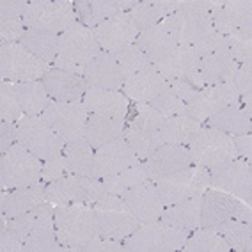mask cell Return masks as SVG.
<instances>
[{
  "label": "cell",
  "instance_id": "6da1fadb",
  "mask_svg": "<svg viewBox=\"0 0 252 252\" xmlns=\"http://www.w3.org/2000/svg\"><path fill=\"white\" fill-rule=\"evenodd\" d=\"M55 231L68 252H86L91 243L101 238L94 210L89 204L55 206Z\"/></svg>",
  "mask_w": 252,
  "mask_h": 252
},
{
  "label": "cell",
  "instance_id": "7a4b0ae2",
  "mask_svg": "<svg viewBox=\"0 0 252 252\" xmlns=\"http://www.w3.org/2000/svg\"><path fill=\"white\" fill-rule=\"evenodd\" d=\"M101 52L94 31L82 23H73L63 34H59V48L54 68L82 75L91 61Z\"/></svg>",
  "mask_w": 252,
  "mask_h": 252
},
{
  "label": "cell",
  "instance_id": "3957f363",
  "mask_svg": "<svg viewBox=\"0 0 252 252\" xmlns=\"http://www.w3.org/2000/svg\"><path fill=\"white\" fill-rule=\"evenodd\" d=\"M190 231L153 220L140 224L135 233L125 238V252H178L183 249Z\"/></svg>",
  "mask_w": 252,
  "mask_h": 252
},
{
  "label": "cell",
  "instance_id": "277c9868",
  "mask_svg": "<svg viewBox=\"0 0 252 252\" xmlns=\"http://www.w3.org/2000/svg\"><path fill=\"white\" fill-rule=\"evenodd\" d=\"M107 194L103 180L94 176L69 174L63 180L46 185V201L55 206H68V204L93 206Z\"/></svg>",
  "mask_w": 252,
  "mask_h": 252
},
{
  "label": "cell",
  "instance_id": "5b68a950",
  "mask_svg": "<svg viewBox=\"0 0 252 252\" xmlns=\"http://www.w3.org/2000/svg\"><path fill=\"white\" fill-rule=\"evenodd\" d=\"M187 148L192 157V165L206 167L208 171L225 162H231L234 158H240L234 148L233 137L210 126L204 128L201 126V130L192 137Z\"/></svg>",
  "mask_w": 252,
  "mask_h": 252
},
{
  "label": "cell",
  "instance_id": "8992f818",
  "mask_svg": "<svg viewBox=\"0 0 252 252\" xmlns=\"http://www.w3.org/2000/svg\"><path fill=\"white\" fill-rule=\"evenodd\" d=\"M93 210H94L96 220H98L101 238H112L121 242V240L128 238L131 233H135L139 225L142 224L130 212V208L126 206L121 195H103L98 203L93 204Z\"/></svg>",
  "mask_w": 252,
  "mask_h": 252
},
{
  "label": "cell",
  "instance_id": "52a82bcc",
  "mask_svg": "<svg viewBox=\"0 0 252 252\" xmlns=\"http://www.w3.org/2000/svg\"><path fill=\"white\" fill-rule=\"evenodd\" d=\"M23 22L27 29L63 34L73 23H77L75 2L69 0H32L23 11Z\"/></svg>",
  "mask_w": 252,
  "mask_h": 252
},
{
  "label": "cell",
  "instance_id": "ba28073f",
  "mask_svg": "<svg viewBox=\"0 0 252 252\" xmlns=\"http://www.w3.org/2000/svg\"><path fill=\"white\" fill-rule=\"evenodd\" d=\"M43 160L32 155L20 142L11 146L0 158V183L2 189H22L41 181Z\"/></svg>",
  "mask_w": 252,
  "mask_h": 252
},
{
  "label": "cell",
  "instance_id": "9c48e42d",
  "mask_svg": "<svg viewBox=\"0 0 252 252\" xmlns=\"http://www.w3.org/2000/svg\"><path fill=\"white\" fill-rule=\"evenodd\" d=\"M50 69V64L43 63L20 43L0 45V73L4 80L14 84L39 82Z\"/></svg>",
  "mask_w": 252,
  "mask_h": 252
},
{
  "label": "cell",
  "instance_id": "30bf717a",
  "mask_svg": "<svg viewBox=\"0 0 252 252\" xmlns=\"http://www.w3.org/2000/svg\"><path fill=\"white\" fill-rule=\"evenodd\" d=\"M155 187L163 206H171L190 197L203 195L210 189V171L206 167L190 165L183 171L157 181Z\"/></svg>",
  "mask_w": 252,
  "mask_h": 252
},
{
  "label": "cell",
  "instance_id": "8fae6325",
  "mask_svg": "<svg viewBox=\"0 0 252 252\" xmlns=\"http://www.w3.org/2000/svg\"><path fill=\"white\" fill-rule=\"evenodd\" d=\"M162 119L163 116H160L151 105L139 103L133 119L130 121V125H126L125 139L135 151L140 162H144L155 149L163 144L162 137H160Z\"/></svg>",
  "mask_w": 252,
  "mask_h": 252
},
{
  "label": "cell",
  "instance_id": "7c38bea8",
  "mask_svg": "<svg viewBox=\"0 0 252 252\" xmlns=\"http://www.w3.org/2000/svg\"><path fill=\"white\" fill-rule=\"evenodd\" d=\"M18 142L43 162L61 155L66 146L57 131L41 116H23L20 119Z\"/></svg>",
  "mask_w": 252,
  "mask_h": 252
},
{
  "label": "cell",
  "instance_id": "4fadbf2b",
  "mask_svg": "<svg viewBox=\"0 0 252 252\" xmlns=\"http://www.w3.org/2000/svg\"><path fill=\"white\" fill-rule=\"evenodd\" d=\"M243 220L252 222V210L240 199L208 189L201 197V225L199 227H217L225 220Z\"/></svg>",
  "mask_w": 252,
  "mask_h": 252
},
{
  "label": "cell",
  "instance_id": "5bb4252c",
  "mask_svg": "<svg viewBox=\"0 0 252 252\" xmlns=\"http://www.w3.org/2000/svg\"><path fill=\"white\" fill-rule=\"evenodd\" d=\"M210 189L220 190L251 206L252 167L249 160L234 158L210 171Z\"/></svg>",
  "mask_w": 252,
  "mask_h": 252
},
{
  "label": "cell",
  "instance_id": "9a60e30c",
  "mask_svg": "<svg viewBox=\"0 0 252 252\" xmlns=\"http://www.w3.org/2000/svg\"><path fill=\"white\" fill-rule=\"evenodd\" d=\"M41 117L59 133L64 142L84 137L89 112L82 101H52Z\"/></svg>",
  "mask_w": 252,
  "mask_h": 252
},
{
  "label": "cell",
  "instance_id": "2e32d148",
  "mask_svg": "<svg viewBox=\"0 0 252 252\" xmlns=\"http://www.w3.org/2000/svg\"><path fill=\"white\" fill-rule=\"evenodd\" d=\"M229 105H242L240 96L233 91L229 84H215V86H206L197 91L194 99H190L185 105V116L192 117L195 121L203 123L208 121L213 114L222 110Z\"/></svg>",
  "mask_w": 252,
  "mask_h": 252
},
{
  "label": "cell",
  "instance_id": "e0dca14e",
  "mask_svg": "<svg viewBox=\"0 0 252 252\" xmlns=\"http://www.w3.org/2000/svg\"><path fill=\"white\" fill-rule=\"evenodd\" d=\"M139 162L140 160L135 151L128 144L125 135H121L94 151V178L105 180L128 167L137 165Z\"/></svg>",
  "mask_w": 252,
  "mask_h": 252
},
{
  "label": "cell",
  "instance_id": "ac0fdd59",
  "mask_svg": "<svg viewBox=\"0 0 252 252\" xmlns=\"http://www.w3.org/2000/svg\"><path fill=\"white\" fill-rule=\"evenodd\" d=\"M93 31H94V36L101 50L112 55H116L125 46L135 43L139 37V29L128 13L116 14L114 18L99 23Z\"/></svg>",
  "mask_w": 252,
  "mask_h": 252
},
{
  "label": "cell",
  "instance_id": "d6986e66",
  "mask_svg": "<svg viewBox=\"0 0 252 252\" xmlns=\"http://www.w3.org/2000/svg\"><path fill=\"white\" fill-rule=\"evenodd\" d=\"M146 171H148L149 181L163 180L167 176H172L176 172L183 171L192 165V157L187 146L176 144H162L158 149H155L144 160Z\"/></svg>",
  "mask_w": 252,
  "mask_h": 252
},
{
  "label": "cell",
  "instance_id": "ffe728a7",
  "mask_svg": "<svg viewBox=\"0 0 252 252\" xmlns=\"http://www.w3.org/2000/svg\"><path fill=\"white\" fill-rule=\"evenodd\" d=\"M64 247L57 240L55 231V208L48 201L37 208V215L31 234L23 243V252H61Z\"/></svg>",
  "mask_w": 252,
  "mask_h": 252
},
{
  "label": "cell",
  "instance_id": "44dd1931",
  "mask_svg": "<svg viewBox=\"0 0 252 252\" xmlns=\"http://www.w3.org/2000/svg\"><path fill=\"white\" fill-rule=\"evenodd\" d=\"M212 23L222 36L252 34L251 0H224V4L212 13Z\"/></svg>",
  "mask_w": 252,
  "mask_h": 252
},
{
  "label": "cell",
  "instance_id": "7402d4cb",
  "mask_svg": "<svg viewBox=\"0 0 252 252\" xmlns=\"http://www.w3.org/2000/svg\"><path fill=\"white\" fill-rule=\"evenodd\" d=\"M162 23L180 46H192L208 29L213 27L212 13H190L181 9L162 20Z\"/></svg>",
  "mask_w": 252,
  "mask_h": 252
},
{
  "label": "cell",
  "instance_id": "603a6c76",
  "mask_svg": "<svg viewBox=\"0 0 252 252\" xmlns=\"http://www.w3.org/2000/svg\"><path fill=\"white\" fill-rule=\"evenodd\" d=\"M238 66V63L233 59L227 45L222 50L215 52V54H210L206 57H201L199 61V68L197 73L190 78V84L195 87V89H203L206 86H215V84H222V82L227 80L233 69Z\"/></svg>",
  "mask_w": 252,
  "mask_h": 252
},
{
  "label": "cell",
  "instance_id": "cb8c5ba5",
  "mask_svg": "<svg viewBox=\"0 0 252 252\" xmlns=\"http://www.w3.org/2000/svg\"><path fill=\"white\" fill-rule=\"evenodd\" d=\"M41 84L45 86L46 93L54 101H82L89 89L86 78L82 75H75L59 68L50 69L43 77Z\"/></svg>",
  "mask_w": 252,
  "mask_h": 252
},
{
  "label": "cell",
  "instance_id": "d4e9b609",
  "mask_svg": "<svg viewBox=\"0 0 252 252\" xmlns=\"http://www.w3.org/2000/svg\"><path fill=\"white\" fill-rule=\"evenodd\" d=\"M201 57L194 46H176L172 52L153 64L167 82L169 80H190L197 73Z\"/></svg>",
  "mask_w": 252,
  "mask_h": 252
},
{
  "label": "cell",
  "instance_id": "484cf974",
  "mask_svg": "<svg viewBox=\"0 0 252 252\" xmlns=\"http://www.w3.org/2000/svg\"><path fill=\"white\" fill-rule=\"evenodd\" d=\"M87 86L96 89L121 91L125 86V75H123L116 57L107 52H99L84 71Z\"/></svg>",
  "mask_w": 252,
  "mask_h": 252
},
{
  "label": "cell",
  "instance_id": "4316f807",
  "mask_svg": "<svg viewBox=\"0 0 252 252\" xmlns=\"http://www.w3.org/2000/svg\"><path fill=\"white\" fill-rule=\"evenodd\" d=\"M125 199L126 206L130 212L139 219L142 224L146 222L158 220L163 213V203L157 192L153 181H146L144 185H139L135 189L128 190L126 194L121 195Z\"/></svg>",
  "mask_w": 252,
  "mask_h": 252
},
{
  "label": "cell",
  "instance_id": "83f0119b",
  "mask_svg": "<svg viewBox=\"0 0 252 252\" xmlns=\"http://www.w3.org/2000/svg\"><path fill=\"white\" fill-rule=\"evenodd\" d=\"M137 2L131 0H77L75 13L78 23L89 29L98 27L99 23L114 18L119 13H128Z\"/></svg>",
  "mask_w": 252,
  "mask_h": 252
},
{
  "label": "cell",
  "instance_id": "f1b7e54d",
  "mask_svg": "<svg viewBox=\"0 0 252 252\" xmlns=\"http://www.w3.org/2000/svg\"><path fill=\"white\" fill-rule=\"evenodd\" d=\"M82 103L89 114L114 117V119H126L128 108H130V99L121 91L96 89V87L87 89Z\"/></svg>",
  "mask_w": 252,
  "mask_h": 252
},
{
  "label": "cell",
  "instance_id": "f546056e",
  "mask_svg": "<svg viewBox=\"0 0 252 252\" xmlns=\"http://www.w3.org/2000/svg\"><path fill=\"white\" fill-rule=\"evenodd\" d=\"M43 203H46V183L39 181V183H34L31 187L14 189L9 194H2L0 212L11 220L14 217L36 210Z\"/></svg>",
  "mask_w": 252,
  "mask_h": 252
},
{
  "label": "cell",
  "instance_id": "4dcf8cb0",
  "mask_svg": "<svg viewBox=\"0 0 252 252\" xmlns=\"http://www.w3.org/2000/svg\"><path fill=\"white\" fill-rule=\"evenodd\" d=\"M165 86L167 80L151 64L149 68L126 78L123 86V94L135 103H151Z\"/></svg>",
  "mask_w": 252,
  "mask_h": 252
},
{
  "label": "cell",
  "instance_id": "1f68e13d",
  "mask_svg": "<svg viewBox=\"0 0 252 252\" xmlns=\"http://www.w3.org/2000/svg\"><path fill=\"white\" fill-rule=\"evenodd\" d=\"M208 126L220 130L227 135H243L252 131V107L229 105L213 114L208 119Z\"/></svg>",
  "mask_w": 252,
  "mask_h": 252
},
{
  "label": "cell",
  "instance_id": "d6a6232c",
  "mask_svg": "<svg viewBox=\"0 0 252 252\" xmlns=\"http://www.w3.org/2000/svg\"><path fill=\"white\" fill-rule=\"evenodd\" d=\"M27 0H2L0 2V45L20 43L27 27L23 22V11Z\"/></svg>",
  "mask_w": 252,
  "mask_h": 252
},
{
  "label": "cell",
  "instance_id": "836d02e7",
  "mask_svg": "<svg viewBox=\"0 0 252 252\" xmlns=\"http://www.w3.org/2000/svg\"><path fill=\"white\" fill-rule=\"evenodd\" d=\"M178 9H180V0H142V2H137L128 11V14L140 32L153 27V25H158L162 20L174 14Z\"/></svg>",
  "mask_w": 252,
  "mask_h": 252
},
{
  "label": "cell",
  "instance_id": "e575fe53",
  "mask_svg": "<svg viewBox=\"0 0 252 252\" xmlns=\"http://www.w3.org/2000/svg\"><path fill=\"white\" fill-rule=\"evenodd\" d=\"M135 45L148 55L151 64H155L157 61L165 57L169 52H172L178 46V43H176L171 32L167 31L165 25L160 22L158 25H153V27L146 29V31H140Z\"/></svg>",
  "mask_w": 252,
  "mask_h": 252
},
{
  "label": "cell",
  "instance_id": "d590c367",
  "mask_svg": "<svg viewBox=\"0 0 252 252\" xmlns=\"http://www.w3.org/2000/svg\"><path fill=\"white\" fill-rule=\"evenodd\" d=\"M125 130L126 119H114V117L89 114L86 131H84V139L93 146V149H98L107 144V142H110V140L125 135Z\"/></svg>",
  "mask_w": 252,
  "mask_h": 252
},
{
  "label": "cell",
  "instance_id": "8d00e7d4",
  "mask_svg": "<svg viewBox=\"0 0 252 252\" xmlns=\"http://www.w3.org/2000/svg\"><path fill=\"white\" fill-rule=\"evenodd\" d=\"M201 197L203 195L190 197L187 201H181V203L165 206L160 220L192 233V231L197 229L199 225H201Z\"/></svg>",
  "mask_w": 252,
  "mask_h": 252
},
{
  "label": "cell",
  "instance_id": "74e56055",
  "mask_svg": "<svg viewBox=\"0 0 252 252\" xmlns=\"http://www.w3.org/2000/svg\"><path fill=\"white\" fill-rule=\"evenodd\" d=\"M201 130V123L189 116L163 117L160 123V137L163 144L189 146L192 137Z\"/></svg>",
  "mask_w": 252,
  "mask_h": 252
},
{
  "label": "cell",
  "instance_id": "f35d334b",
  "mask_svg": "<svg viewBox=\"0 0 252 252\" xmlns=\"http://www.w3.org/2000/svg\"><path fill=\"white\" fill-rule=\"evenodd\" d=\"M20 45L25 46L31 54L41 59L43 63L54 64L59 48V34L37 31V29H27L20 39Z\"/></svg>",
  "mask_w": 252,
  "mask_h": 252
},
{
  "label": "cell",
  "instance_id": "ab89813d",
  "mask_svg": "<svg viewBox=\"0 0 252 252\" xmlns=\"http://www.w3.org/2000/svg\"><path fill=\"white\" fill-rule=\"evenodd\" d=\"M63 153L68 160L71 174L94 176V149L84 137L66 142Z\"/></svg>",
  "mask_w": 252,
  "mask_h": 252
},
{
  "label": "cell",
  "instance_id": "60d3db41",
  "mask_svg": "<svg viewBox=\"0 0 252 252\" xmlns=\"http://www.w3.org/2000/svg\"><path fill=\"white\" fill-rule=\"evenodd\" d=\"M183 252H229L231 247L215 227H197L189 234Z\"/></svg>",
  "mask_w": 252,
  "mask_h": 252
},
{
  "label": "cell",
  "instance_id": "b9f144b4",
  "mask_svg": "<svg viewBox=\"0 0 252 252\" xmlns=\"http://www.w3.org/2000/svg\"><path fill=\"white\" fill-rule=\"evenodd\" d=\"M16 87H18L20 103H22L25 116H41L46 110V107L54 101L48 96L41 80L23 82V84H16Z\"/></svg>",
  "mask_w": 252,
  "mask_h": 252
},
{
  "label": "cell",
  "instance_id": "7bdbcfd3",
  "mask_svg": "<svg viewBox=\"0 0 252 252\" xmlns=\"http://www.w3.org/2000/svg\"><path fill=\"white\" fill-rule=\"evenodd\" d=\"M146 181H149L148 171H146L144 162H139L137 165H131L128 169H125V171L117 172V174L105 178L103 183L108 194L123 195L128 190L135 189L139 185H144Z\"/></svg>",
  "mask_w": 252,
  "mask_h": 252
},
{
  "label": "cell",
  "instance_id": "ee69618b",
  "mask_svg": "<svg viewBox=\"0 0 252 252\" xmlns=\"http://www.w3.org/2000/svg\"><path fill=\"white\" fill-rule=\"evenodd\" d=\"M224 236L231 251L236 252H251L252 249V222L243 220H225L215 227Z\"/></svg>",
  "mask_w": 252,
  "mask_h": 252
},
{
  "label": "cell",
  "instance_id": "f6af8a7d",
  "mask_svg": "<svg viewBox=\"0 0 252 252\" xmlns=\"http://www.w3.org/2000/svg\"><path fill=\"white\" fill-rule=\"evenodd\" d=\"M23 114L22 103H20L18 87L14 82L2 80L0 86V119L7 123H18Z\"/></svg>",
  "mask_w": 252,
  "mask_h": 252
},
{
  "label": "cell",
  "instance_id": "bcb514c9",
  "mask_svg": "<svg viewBox=\"0 0 252 252\" xmlns=\"http://www.w3.org/2000/svg\"><path fill=\"white\" fill-rule=\"evenodd\" d=\"M114 57H116V61H117V64H119V68H121L125 78L131 77V75H135V73L142 71V69L151 66L149 57L135 45V43H131V45L119 50Z\"/></svg>",
  "mask_w": 252,
  "mask_h": 252
},
{
  "label": "cell",
  "instance_id": "7dc6e473",
  "mask_svg": "<svg viewBox=\"0 0 252 252\" xmlns=\"http://www.w3.org/2000/svg\"><path fill=\"white\" fill-rule=\"evenodd\" d=\"M148 105H151L160 116L172 117V116H185V105L187 103H185L183 99L178 98V96L174 94V91L167 84L162 89V93Z\"/></svg>",
  "mask_w": 252,
  "mask_h": 252
},
{
  "label": "cell",
  "instance_id": "c3c4849f",
  "mask_svg": "<svg viewBox=\"0 0 252 252\" xmlns=\"http://www.w3.org/2000/svg\"><path fill=\"white\" fill-rule=\"evenodd\" d=\"M225 45L238 64L252 61V34H233L225 36Z\"/></svg>",
  "mask_w": 252,
  "mask_h": 252
},
{
  "label": "cell",
  "instance_id": "681fc988",
  "mask_svg": "<svg viewBox=\"0 0 252 252\" xmlns=\"http://www.w3.org/2000/svg\"><path fill=\"white\" fill-rule=\"evenodd\" d=\"M225 84H229L240 98L243 94H247V93H252V61L251 63L238 64L233 69V73L227 77Z\"/></svg>",
  "mask_w": 252,
  "mask_h": 252
},
{
  "label": "cell",
  "instance_id": "f907efd6",
  "mask_svg": "<svg viewBox=\"0 0 252 252\" xmlns=\"http://www.w3.org/2000/svg\"><path fill=\"white\" fill-rule=\"evenodd\" d=\"M71 174L68 165V160L64 157V153L57 155V157H52L48 160L43 162V171H41V181L43 183H54L57 180H63L66 176Z\"/></svg>",
  "mask_w": 252,
  "mask_h": 252
},
{
  "label": "cell",
  "instance_id": "816d5d0a",
  "mask_svg": "<svg viewBox=\"0 0 252 252\" xmlns=\"http://www.w3.org/2000/svg\"><path fill=\"white\" fill-rule=\"evenodd\" d=\"M192 46H194V50L197 52L199 57H206V55L215 54V52L224 48L225 36H222L220 32H217L215 29L212 27V29H208Z\"/></svg>",
  "mask_w": 252,
  "mask_h": 252
},
{
  "label": "cell",
  "instance_id": "f5cc1de1",
  "mask_svg": "<svg viewBox=\"0 0 252 252\" xmlns=\"http://www.w3.org/2000/svg\"><path fill=\"white\" fill-rule=\"evenodd\" d=\"M37 208L29 213H23V215H20V217H14V219H11V220L7 222V229H9L20 242L25 243L27 236L31 234V229H32V225H34V220H36V215H37Z\"/></svg>",
  "mask_w": 252,
  "mask_h": 252
},
{
  "label": "cell",
  "instance_id": "db71d44e",
  "mask_svg": "<svg viewBox=\"0 0 252 252\" xmlns=\"http://www.w3.org/2000/svg\"><path fill=\"white\" fill-rule=\"evenodd\" d=\"M16 142H18V123L2 121L0 125V153L4 155Z\"/></svg>",
  "mask_w": 252,
  "mask_h": 252
},
{
  "label": "cell",
  "instance_id": "11a10c76",
  "mask_svg": "<svg viewBox=\"0 0 252 252\" xmlns=\"http://www.w3.org/2000/svg\"><path fill=\"white\" fill-rule=\"evenodd\" d=\"M167 84H169V87H171L172 91H174V94L180 99H183L185 103H189L190 99H194L199 91V89H195L189 80H169Z\"/></svg>",
  "mask_w": 252,
  "mask_h": 252
},
{
  "label": "cell",
  "instance_id": "9f6ffc18",
  "mask_svg": "<svg viewBox=\"0 0 252 252\" xmlns=\"http://www.w3.org/2000/svg\"><path fill=\"white\" fill-rule=\"evenodd\" d=\"M0 251L2 252H23V242H20L7 225L0 227Z\"/></svg>",
  "mask_w": 252,
  "mask_h": 252
},
{
  "label": "cell",
  "instance_id": "6f0895ef",
  "mask_svg": "<svg viewBox=\"0 0 252 252\" xmlns=\"http://www.w3.org/2000/svg\"><path fill=\"white\" fill-rule=\"evenodd\" d=\"M86 252H125V245L112 238H99L91 243Z\"/></svg>",
  "mask_w": 252,
  "mask_h": 252
},
{
  "label": "cell",
  "instance_id": "680465c9",
  "mask_svg": "<svg viewBox=\"0 0 252 252\" xmlns=\"http://www.w3.org/2000/svg\"><path fill=\"white\" fill-rule=\"evenodd\" d=\"M234 148H236V153L240 158H245L251 162V155H252V137L251 133H243V135H234L233 137Z\"/></svg>",
  "mask_w": 252,
  "mask_h": 252
}]
</instances>
